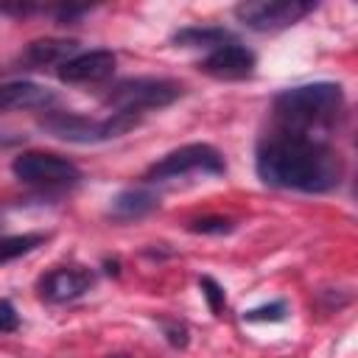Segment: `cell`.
Segmentation results:
<instances>
[{"instance_id": "cell-1", "label": "cell", "mask_w": 358, "mask_h": 358, "mask_svg": "<svg viewBox=\"0 0 358 358\" xmlns=\"http://www.w3.org/2000/svg\"><path fill=\"white\" fill-rule=\"evenodd\" d=\"M255 168L268 187L302 193H327L338 187L344 173L338 154L324 140L291 131H274L260 140Z\"/></svg>"}, {"instance_id": "cell-2", "label": "cell", "mask_w": 358, "mask_h": 358, "mask_svg": "<svg viewBox=\"0 0 358 358\" xmlns=\"http://www.w3.org/2000/svg\"><path fill=\"white\" fill-rule=\"evenodd\" d=\"M341 103L344 92L333 81L299 84L274 95V117L280 123V131L324 140V131L341 112Z\"/></svg>"}, {"instance_id": "cell-3", "label": "cell", "mask_w": 358, "mask_h": 358, "mask_svg": "<svg viewBox=\"0 0 358 358\" xmlns=\"http://www.w3.org/2000/svg\"><path fill=\"white\" fill-rule=\"evenodd\" d=\"M137 123H140V115H129V112H112L103 120L84 117V115H76V112H48L45 117H39L42 131H48L56 140L81 143V145L120 137V134L131 131Z\"/></svg>"}, {"instance_id": "cell-4", "label": "cell", "mask_w": 358, "mask_h": 358, "mask_svg": "<svg viewBox=\"0 0 358 358\" xmlns=\"http://www.w3.org/2000/svg\"><path fill=\"white\" fill-rule=\"evenodd\" d=\"M179 95H182V84L168 78H126L103 95V103L112 106V112L140 115L148 109L171 106Z\"/></svg>"}, {"instance_id": "cell-5", "label": "cell", "mask_w": 358, "mask_h": 358, "mask_svg": "<svg viewBox=\"0 0 358 358\" xmlns=\"http://www.w3.org/2000/svg\"><path fill=\"white\" fill-rule=\"evenodd\" d=\"M199 171L201 173H210V176H221L227 171L224 157L210 143H187L182 148H173L171 154H165L162 159H157L145 171V179L165 182V179H179V176L199 173Z\"/></svg>"}, {"instance_id": "cell-6", "label": "cell", "mask_w": 358, "mask_h": 358, "mask_svg": "<svg viewBox=\"0 0 358 358\" xmlns=\"http://www.w3.org/2000/svg\"><path fill=\"white\" fill-rule=\"evenodd\" d=\"M313 8L316 3H305V0H243L235 6V17L252 31L274 34L296 25Z\"/></svg>"}, {"instance_id": "cell-7", "label": "cell", "mask_w": 358, "mask_h": 358, "mask_svg": "<svg viewBox=\"0 0 358 358\" xmlns=\"http://www.w3.org/2000/svg\"><path fill=\"white\" fill-rule=\"evenodd\" d=\"M11 171L20 182L25 185H36V187H67L76 185L81 179V171L56 154H45V151H22L14 157Z\"/></svg>"}, {"instance_id": "cell-8", "label": "cell", "mask_w": 358, "mask_h": 358, "mask_svg": "<svg viewBox=\"0 0 358 358\" xmlns=\"http://www.w3.org/2000/svg\"><path fill=\"white\" fill-rule=\"evenodd\" d=\"M255 53L246 48V45H238L235 39L210 50L201 62H199V70L213 76V78H221V81H241V78H249L255 73Z\"/></svg>"}, {"instance_id": "cell-9", "label": "cell", "mask_w": 358, "mask_h": 358, "mask_svg": "<svg viewBox=\"0 0 358 358\" xmlns=\"http://www.w3.org/2000/svg\"><path fill=\"white\" fill-rule=\"evenodd\" d=\"M117 56L112 50H87L76 53L64 64H59V81L64 84H98L115 73Z\"/></svg>"}, {"instance_id": "cell-10", "label": "cell", "mask_w": 358, "mask_h": 358, "mask_svg": "<svg viewBox=\"0 0 358 358\" xmlns=\"http://www.w3.org/2000/svg\"><path fill=\"white\" fill-rule=\"evenodd\" d=\"M92 288V274L87 268H76V266H62L48 271L39 280V296L45 302H73L78 296H84Z\"/></svg>"}, {"instance_id": "cell-11", "label": "cell", "mask_w": 358, "mask_h": 358, "mask_svg": "<svg viewBox=\"0 0 358 358\" xmlns=\"http://www.w3.org/2000/svg\"><path fill=\"white\" fill-rule=\"evenodd\" d=\"M56 101V92L34 81H6L0 84V112L22 109H48Z\"/></svg>"}, {"instance_id": "cell-12", "label": "cell", "mask_w": 358, "mask_h": 358, "mask_svg": "<svg viewBox=\"0 0 358 358\" xmlns=\"http://www.w3.org/2000/svg\"><path fill=\"white\" fill-rule=\"evenodd\" d=\"M159 207V199L157 193L145 190V187H129L123 193H117L109 204V215L115 221H137L148 213H154Z\"/></svg>"}, {"instance_id": "cell-13", "label": "cell", "mask_w": 358, "mask_h": 358, "mask_svg": "<svg viewBox=\"0 0 358 358\" xmlns=\"http://www.w3.org/2000/svg\"><path fill=\"white\" fill-rule=\"evenodd\" d=\"M78 50V42L73 39H36L22 50V62L31 67H48V64H64Z\"/></svg>"}, {"instance_id": "cell-14", "label": "cell", "mask_w": 358, "mask_h": 358, "mask_svg": "<svg viewBox=\"0 0 358 358\" xmlns=\"http://www.w3.org/2000/svg\"><path fill=\"white\" fill-rule=\"evenodd\" d=\"M173 42L182 45V48H207V50H215V48L232 42V36L224 28H199V25H193V28L176 31L173 34Z\"/></svg>"}, {"instance_id": "cell-15", "label": "cell", "mask_w": 358, "mask_h": 358, "mask_svg": "<svg viewBox=\"0 0 358 358\" xmlns=\"http://www.w3.org/2000/svg\"><path fill=\"white\" fill-rule=\"evenodd\" d=\"M45 238L42 235H8V238H0V266L8 263V260H17L22 255H28L31 249H36Z\"/></svg>"}, {"instance_id": "cell-16", "label": "cell", "mask_w": 358, "mask_h": 358, "mask_svg": "<svg viewBox=\"0 0 358 358\" xmlns=\"http://www.w3.org/2000/svg\"><path fill=\"white\" fill-rule=\"evenodd\" d=\"M288 313L285 302H271V305H260V308H252L243 313L246 322H282Z\"/></svg>"}, {"instance_id": "cell-17", "label": "cell", "mask_w": 358, "mask_h": 358, "mask_svg": "<svg viewBox=\"0 0 358 358\" xmlns=\"http://www.w3.org/2000/svg\"><path fill=\"white\" fill-rule=\"evenodd\" d=\"M199 288H201V294H204V299H207L210 310H213V313H221V310H224V305H227L224 288H221L213 277H201V280H199Z\"/></svg>"}, {"instance_id": "cell-18", "label": "cell", "mask_w": 358, "mask_h": 358, "mask_svg": "<svg viewBox=\"0 0 358 358\" xmlns=\"http://www.w3.org/2000/svg\"><path fill=\"white\" fill-rule=\"evenodd\" d=\"M190 232H201V235H227L232 232V221L229 218H199L190 224Z\"/></svg>"}, {"instance_id": "cell-19", "label": "cell", "mask_w": 358, "mask_h": 358, "mask_svg": "<svg viewBox=\"0 0 358 358\" xmlns=\"http://www.w3.org/2000/svg\"><path fill=\"white\" fill-rule=\"evenodd\" d=\"M159 327H162L165 338H168L173 347H187V327H185L182 322H176V319H162Z\"/></svg>"}, {"instance_id": "cell-20", "label": "cell", "mask_w": 358, "mask_h": 358, "mask_svg": "<svg viewBox=\"0 0 358 358\" xmlns=\"http://www.w3.org/2000/svg\"><path fill=\"white\" fill-rule=\"evenodd\" d=\"M20 327V313L8 299H0V333H11Z\"/></svg>"}, {"instance_id": "cell-21", "label": "cell", "mask_w": 358, "mask_h": 358, "mask_svg": "<svg viewBox=\"0 0 358 358\" xmlns=\"http://www.w3.org/2000/svg\"><path fill=\"white\" fill-rule=\"evenodd\" d=\"M106 358H129V355H106Z\"/></svg>"}]
</instances>
